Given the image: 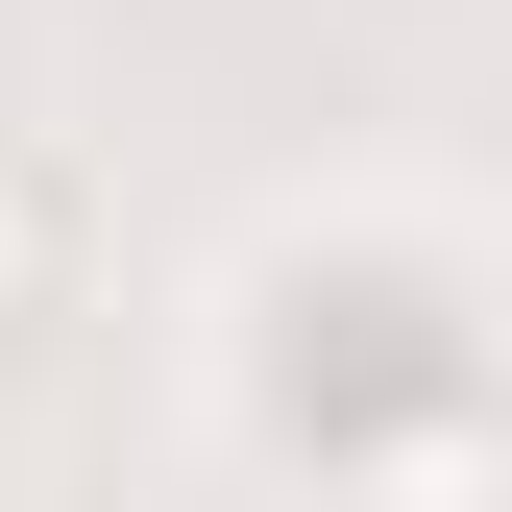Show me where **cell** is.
I'll use <instances>...</instances> for the list:
<instances>
[{
  "instance_id": "6da1fadb",
  "label": "cell",
  "mask_w": 512,
  "mask_h": 512,
  "mask_svg": "<svg viewBox=\"0 0 512 512\" xmlns=\"http://www.w3.org/2000/svg\"><path fill=\"white\" fill-rule=\"evenodd\" d=\"M49 269H74V196H49V171L0 147V342H25V317H49Z\"/></svg>"
}]
</instances>
